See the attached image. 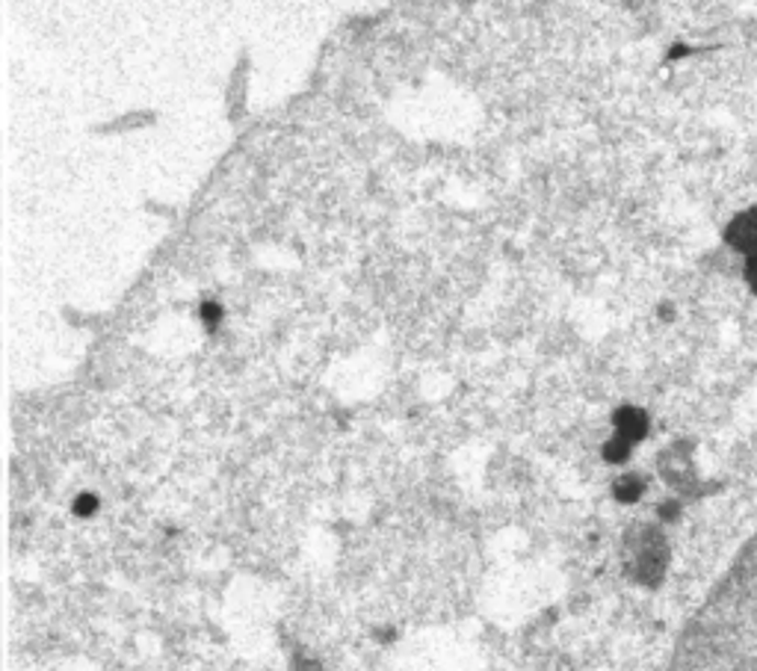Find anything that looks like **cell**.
Returning <instances> with one entry per match:
<instances>
[{
	"mask_svg": "<svg viewBox=\"0 0 757 671\" xmlns=\"http://www.w3.org/2000/svg\"><path fill=\"white\" fill-rule=\"evenodd\" d=\"M643 480L639 477H622V480L615 482V500H622V503H633V500H639V494H643Z\"/></svg>",
	"mask_w": 757,
	"mask_h": 671,
	"instance_id": "obj_3",
	"label": "cell"
},
{
	"mask_svg": "<svg viewBox=\"0 0 757 671\" xmlns=\"http://www.w3.org/2000/svg\"><path fill=\"white\" fill-rule=\"evenodd\" d=\"M728 241L734 249L746 251L748 258L757 255V208L755 211L743 213L734 225L728 228Z\"/></svg>",
	"mask_w": 757,
	"mask_h": 671,
	"instance_id": "obj_1",
	"label": "cell"
},
{
	"mask_svg": "<svg viewBox=\"0 0 757 671\" xmlns=\"http://www.w3.org/2000/svg\"><path fill=\"white\" fill-rule=\"evenodd\" d=\"M202 317H204V323H208V326H216V323H220V317H222V307L213 305V302H204Z\"/></svg>",
	"mask_w": 757,
	"mask_h": 671,
	"instance_id": "obj_6",
	"label": "cell"
},
{
	"mask_svg": "<svg viewBox=\"0 0 757 671\" xmlns=\"http://www.w3.org/2000/svg\"><path fill=\"white\" fill-rule=\"evenodd\" d=\"M746 276H748V284H752V290L757 293V255H752V258H748Z\"/></svg>",
	"mask_w": 757,
	"mask_h": 671,
	"instance_id": "obj_7",
	"label": "cell"
},
{
	"mask_svg": "<svg viewBox=\"0 0 757 671\" xmlns=\"http://www.w3.org/2000/svg\"><path fill=\"white\" fill-rule=\"evenodd\" d=\"M645 432H648V417H645L643 412H636V409H624V412L615 414V435L624 438L627 444L645 438Z\"/></svg>",
	"mask_w": 757,
	"mask_h": 671,
	"instance_id": "obj_2",
	"label": "cell"
},
{
	"mask_svg": "<svg viewBox=\"0 0 757 671\" xmlns=\"http://www.w3.org/2000/svg\"><path fill=\"white\" fill-rule=\"evenodd\" d=\"M96 512H98L96 494H80V497L75 500V515H80V518H89V515H96Z\"/></svg>",
	"mask_w": 757,
	"mask_h": 671,
	"instance_id": "obj_5",
	"label": "cell"
},
{
	"mask_svg": "<svg viewBox=\"0 0 757 671\" xmlns=\"http://www.w3.org/2000/svg\"><path fill=\"white\" fill-rule=\"evenodd\" d=\"M631 447L633 444H627L624 438H619V435H615V438H610V441L604 444V459L613 461V465H619V461H624L627 456H631Z\"/></svg>",
	"mask_w": 757,
	"mask_h": 671,
	"instance_id": "obj_4",
	"label": "cell"
}]
</instances>
